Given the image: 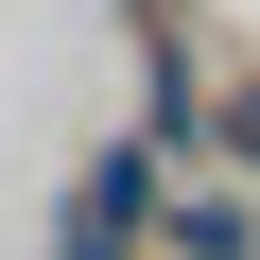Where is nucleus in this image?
I'll return each mask as SVG.
<instances>
[{
    "mask_svg": "<svg viewBox=\"0 0 260 260\" xmlns=\"http://www.w3.org/2000/svg\"><path fill=\"white\" fill-rule=\"evenodd\" d=\"M191 156H208V174H243V191H260V70H243V87H208V104H191Z\"/></svg>",
    "mask_w": 260,
    "mask_h": 260,
    "instance_id": "nucleus-2",
    "label": "nucleus"
},
{
    "mask_svg": "<svg viewBox=\"0 0 260 260\" xmlns=\"http://www.w3.org/2000/svg\"><path fill=\"white\" fill-rule=\"evenodd\" d=\"M156 243H174V260H260V191H243V174H208V156H174Z\"/></svg>",
    "mask_w": 260,
    "mask_h": 260,
    "instance_id": "nucleus-1",
    "label": "nucleus"
},
{
    "mask_svg": "<svg viewBox=\"0 0 260 260\" xmlns=\"http://www.w3.org/2000/svg\"><path fill=\"white\" fill-rule=\"evenodd\" d=\"M52 260H156V225H139V208H87V191H70V225H52Z\"/></svg>",
    "mask_w": 260,
    "mask_h": 260,
    "instance_id": "nucleus-3",
    "label": "nucleus"
}]
</instances>
